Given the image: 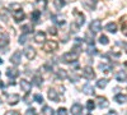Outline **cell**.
Masks as SVG:
<instances>
[{
    "instance_id": "cell-10",
    "label": "cell",
    "mask_w": 127,
    "mask_h": 115,
    "mask_svg": "<svg viewBox=\"0 0 127 115\" xmlns=\"http://www.w3.org/2000/svg\"><path fill=\"white\" fill-rule=\"evenodd\" d=\"M83 111V106L80 105V104H74V105L71 106V114L72 115H80Z\"/></svg>"
},
{
    "instance_id": "cell-32",
    "label": "cell",
    "mask_w": 127,
    "mask_h": 115,
    "mask_svg": "<svg viewBox=\"0 0 127 115\" xmlns=\"http://www.w3.org/2000/svg\"><path fill=\"white\" fill-rule=\"evenodd\" d=\"M33 83H34L36 86L39 87V86L42 85V78H41L39 76H34V77H33Z\"/></svg>"
},
{
    "instance_id": "cell-39",
    "label": "cell",
    "mask_w": 127,
    "mask_h": 115,
    "mask_svg": "<svg viewBox=\"0 0 127 115\" xmlns=\"http://www.w3.org/2000/svg\"><path fill=\"white\" fill-rule=\"evenodd\" d=\"M34 100L37 102H39V104L43 102V97H42V95H38V93H37V95H34Z\"/></svg>"
},
{
    "instance_id": "cell-16",
    "label": "cell",
    "mask_w": 127,
    "mask_h": 115,
    "mask_svg": "<svg viewBox=\"0 0 127 115\" xmlns=\"http://www.w3.org/2000/svg\"><path fill=\"white\" fill-rule=\"evenodd\" d=\"M8 100H9L10 105H17L18 101L20 100V97H19V95H17V93H13V95H10V96L8 97Z\"/></svg>"
},
{
    "instance_id": "cell-23",
    "label": "cell",
    "mask_w": 127,
    "mask_h": 115,
    "mask_svg": "<svg viewBox=\"0 0 127 115\" xmlns=\"http://www.w3.org/2000/svg\"><path fill=\"white\" fill-rule=\"evenodd\" d=\"M36 5L38 6V9L43 10V9H46V5H47V0H37V1H36Z\"/></svg>"
},
{
    "instance_id": "cell-4",
    "label": "cell",
    "mask_w": 127,
    "mask_h": 115,
    "mask_svg": "<svg viewBox=\"0 0 127 115\" xmlns=\"http://www.w3.org/2000/svg\"><path fill=\"white\" fill-rule=\"evenodd\" d=\"M89 28H90V31H92L93 33H98L99 31L102 29V22H100L99 19H94L93 22L90 23Z\"/></svg>"
},
{
    "instance_id": "cell-18",
    "label": "cell",
    "mask_w": 127,
    "mask_h": 115,
    "mask_svg": "<svg viewBox=\"0 0 127 115\" xmlns=\"http://www.w3.org/2000/svg\"><path fill=\"white\" fill-rule=\"evenodd\" d=\"M116 79H117L118 82H125V81H127V74H126V72H123V70L118 72L117 74H116Z\"/></svg>"
},
{
    "instance_id": "cell-21",
    "label": "cell",
    "mask_w": 127,
    "mask_h": 115,
    "mask_svg": "<svg viewBox=\"0 0 127 115\" xmlns=\"http://www.w3.org/2000/svg\"><path fill=\"white\" fill-rule=\"evenodd\" d=\"M34 40L37 41V42H43V41L46 40V33L45 32H37L36 33V36H34Z\"/></svg>"
},
{
    "instance_id": "cell-43",
    "label": "cell",
    "mask_w": 127,
    "mask_h": 115,
    "mask_svg": "<svg viewBox=\"0 0 127 115\" xmlns=\"http://www.w3.org/2000/svg\"><path fill=\"white\" fill-rule=\"evenodd\" d=\"M50 33H52V35H56L57 32H56V29H55V28H50Z\"/></svg>"
},
{
    "instance_id": "cell-7",
    "label": "cell",
    "mask_w": 127,
    "mask_h": 115,
    "mask_svg": "<svg viewBox=\"0 0 127 115\" xmlns=\"http://www.w3.org/2000/svg\"><path fill=\"white\" fill-rule=\"evenodd\" d=\"M26 17L24 12L22 9H19V10H15V12H13V18L15 19V22H20V20H23Z\"/></svg>"
},
{
    "instance_id": "cell-36",
    "label": "cell",
    "mask_w": 127,
    "mask_h": 115,
    "mask_svg": "<svg viewBox=\"0 0 127 115\" xmlns=\"http://www.w3.org/2000/svg\"><path fill=\"white\" fill-rule=\"evenodd\" d=\"M99 68H100L103 72H105V73H108V72L111 70V65H105V64H99Z\"/></svg>"
},
{
    "instance_id": "cell-22",
    "label": "cell",
    "mask_w": 127,
    "mask_h": 115,
    "mask_svg": "<svg viewBox=\"0 0 127 115\" xmlns=\"http://www.w3.org/2000/svg\"><path fill=\"white\" fill-rule=\"evenodd\" d=\"M48 99L52 100V101H56V102H57V100H59L57 92H56L55 90H50V91H48Z\"/></svg>"
},
{
    "instance_id": "cell-1",
    "label": "cell",
    "mask_w": 127,
    "mask_h": 115,
    "mask_svg": "<svg viewBox=\"0 0 127 115\" xmlns=\"http://www.w3.org/2000/svg\"><path fill=\"white\" fill-rule=\"evenodd\" d=\"M79 54H80V51H79V46H75L72 51H70V53H66V54H64V55H62V58H61V60H62L64 63L75 61V60H78Z\"/></svg>"
},
{
    "instance_id": "cell-24",
    "label": "cell",
    "mask_w": 127,
    "mask_h": 115,
    "mask_svg": "<svg viewBox=\"0 0 127 115\" xmlns=\"http://www.w3.org/2000/svg\"><path fill=\"white\" fill-rule=\"evenodd\" d=\"M22 32L24 35H28V33H32L33 32V27H32L31 24H27V26H23L22 27Z\"/></svg>"
},
{
    "instance_id": "cell-3",
    "label": "cell",
    "mask_w": 127,
    "mask_h": 115,
    "mask_svg": "<svg viewBox=\"0 0 127 115\" xmlns=\"http://www.w3.org/2000/svg\"><path fill=\"white\" fill-rule=\"evenodd\" d=\"M74 15H75V24L78 26V27H81L83 24H84V22H85V17H84V14H81L79 10H74Z\"/></svg>"
},
{
    "instance_id": "cell-48",
    "label": "cell",
    "mask_w": 127,
    "mask_h": 115,
    "mask_svg": "<svg viewBox=\"0 0 127 115\" xmlns=\"http://www.w3.org/2000/svg\"><path fill=\"white\" fill-rule=\"evenodd\" d=\"M87 115H92V114H87Z\"/></svg>"
},
{
    "instance_id": "cell-27",
    "label": "cell",
    "mask_w": 127,
    "mask_h": 115,
    "mask_svg": "<svg viewBox=\"0 0 127 115\" xmlns=\"http://www.w3.org/2000/svg\"><path fill=\"white\" fill-rule=\"evenodd\" d=\"M39 18H41V12H39V10H34V12L32 13V19H33V22L37 23L39 20Z\"/></svg>"
},
{
    "instance_id": "cell-44",
    "label": "cell",
    "mask_w": 127,
    "mask_h": 115,
    "mask_svg": "<svg viewBox=\"0 0 127 115\" xmlns=\"http://www.w3.org/2000/svg\"><path fill=\"white\" fill-rule=\"evenodd\" d=\"M108 115H117V113H116V111H113V113H109Z\"/></svg>"
},
{
    "instance_id": "cell-35",
    "label": "cell",
    "mask_w": 127,
    "mask_h": 115,
    "mask_svg": "<svg viewBox=\"0 0 127 115\" xmlns=\"http://www.w3.org/2000/svg\"><path fill=\"white\" fill-rule=\"evenodd\" d=\"M9 9H12V10H14V12H15V10H19V9H22V8H20V4L14 3V4H10L9 5Z\"/></svg>"
},
{
    "instance_id": "cell-29",
    "label": "cell",
    "mask_w": 127,
    "mask_h": 115,
    "mask_svg": "<svg viewBox=\"0 0 127 115\" xmlns=\"http://www.w3.org/2000/svg\"><path fill=\"white\" fill-rule=\"evenodd\" d=\"M87 53L89 55H94V54H97V49L94 47V45H88V50H87Z\"/></svg>"
},
{
    "instance_id": "cell-30",
    "label": "cell",
    "mask_w": 127,
    "mask_h": 115,
    "mask_svg": "<svg viewBox=\"0 0 127 115\" xmlns=\"http://www.w3.org/2000/svg\"><path fill=\"white\" fill-rule=\"evenodd\" d=\"M42 113H43L45 115H54V110H52L50 106H45L43 110H42Z\"/></svg>"
},
{
    "instance_id": "cell-33",
    "label": "cell",
    "mask_w": 127,
    "mask_h": 115,
    "mask_svg": "<svg viewBox=\"0 0 127 115\" xmlns=\"http://www.w3.org/2000/svg\"><path fill=\"white\" fill-rule=\"evenodd\" d=\"M99 42H100L102 45H108V42H109V41H108V37L104 36V35H102V36L99 37Z\"/></svg>"
},
{
    "instance_id": "cell-11",
    "label": "cell",
    "mask_w": 127,
    "mask_h": 115,
    "mask_svg": "<svg viewBox=\"0 0 127 115\" xmlns=\"http://www.w3.org/2000/svg\"><path fill=\"white\" fill-rule=\"evenodd\" d=\"M9 44V37L6 33L0 32V47H5Z\"/></svg>"
},
{
    "instance_id": "cell-34",
    "label": "cell",
    "mask_w": 127,
    "mask_h": 115,
    "mask_svg": "<svg viewBox=\"0 0 127 115\" xmlns=\"http://www.w3.org/2000/svg\"><path fill=\"white\" fill-rule=\"evenodd\" d=\"M85 40H87L88 45H94V40H93V36L90 37V32H88V33L85 35Z\"/></svg>"
},
{
    "instance_id": "cell-45",
    "label": "cell",
    "mask_w": 127,
    "mask_h": 115,
    "mask_svg": "<svg viewBox=\"0 0 127 115\" xmlns=\"http://www.w3.org/2000/svg\"><path fill=\"white\" fill-rule=\"evenodd\" d=\"M125 50H126V53H127V42L125 44Z\"/></svg>"
},
{
    "instance_id": "cell-8",
    "label": "cell",
    "mask_w": 127,
    "mask_h": 115,
    "mask_svg": "<svg viewBox=\"0 0 127 115\" xmlns=\"http://www.w3.org/2000/svg\"><path fill=\"white\" fill-rule=\"evenodd\" d=\"M19 85H20V88H22V91H24L26 93H28L31 91V83L26 79H20L19 82Z\"/></svg>"
},
{
    "instance_id": "cell-37",
    "label": "cell",
    "mask_w": 127,
    "mask_h": 115,
    "mask_svg": "<svg viewBox=\"0 0 127 115\" xmlns=\"http://www.w3.org/2000/svg\"><path fill=\"white\" fill-rule=\"evenodd\" d=\"M87 108H88V110H89V111H92V110L95 108V104H94V101L89 100V101H88V104H87Z\"/></svg>"
},
{
    "instance_id": "cell-12",
    "label": "cell",
    "mask_w": 127,
    "mask_h": 115,
    "mask_svg": "<svg viewBox=\"0 0 127 115\" xmlns=\"http://www.w3.org/2000/svg\"><path fill=\"white\" fill-rule=\"evenodd\" d=\"M120 22H121L122 33H123L125 36H127V15H123V17L120 19Z\"/></svg>"
},
{
    "instance_id": "cell-40",
    "label": "cell",
    "mask_w": 127,
    "mask_h": 115,
    "mask_svg": "<svg viewBox=\"0 0 127 115\" xmlns=\"http://www.w3.org/2000/svg\"><path fill=\"white\" fill-rule=\"evenodd\" d=\"M57 115H67V111H66V109L60 108V109L57 110Z\"/></svg>"
},
{
    "instance_id": "cell-42",
    "label": "cell",
    "mask_w": 127,
    "mask_h": 115,
    "mask_svg": "<svg viewBox=\"0 0 127 115\" xmlns=\"http://www.w3.org/2000/svg\"><path fill=\"white\" fill-rule=\"evenodd\" d=\"M5 115H20V113H18V111H15V110H10V111L5 113Z\"/></svg>"
},
{
    "instance_id": "cell-17",
    "label": "cell",
    "mask_w": 127,
    "mask_h": 115,
    "mask_svg": "<svg viewBox=\"0 0 127 115\" xmlns=\"http://www.w3.org/2000/svg\"><path fill=\"white\" fill-rule=\"evenodd\" d=\"M105 29H107L108 32H111V33H116L117 32V24H116L114 22H109L107 26H105Z\"/></svg>"
},
{
    "instance_id": "cell-25",
    "label": "cell",
    "mask_w": 127,
    "mask_h": 115,
    "mask_svg": "<svg viewBox=\"0 0 127 115\" xmlns=\"http://www.w3.org/2000/svg\"><path fill=\"white\" fill-rule=\"evenodd\" d=\"M126 100H127V97L125 95H122V93L116 95V97H114V101H117L118 104H123V102H126Z\"/></svg>"
},
{
    "instance_id": "cell-19",
    "label": "cell",
    "mask_w": 127,
    "mask_h": 115,
    "mask_svg": "<svg viewBox=\"0 0 127 115\" xmlns=\"http://www.w3.org/2000/svg\"><path fill=\"white\" fill-rule=\"evenodd\" d=\"M83 91H84V93H87V95H93L94 93V87L90 85V83H87V85L83 87Z\"/></svg>"
},
{
    "instance_id": "cell-15",
    "label": "cell",
    "mask_w": 127,
    "mask_h": 115,
    "mask_svg": "<svg viewBox=\"0 0 127 115\" xmlns=\"http://www.w3.org/2000/svg\"><path fill=\"white\" fill-rule=\"evenodd\" d=\"M6 76L9 78H17L19 76V70L15 69V68H12V69H8L6 70Z\"/></svg>"
},
{
    "instance_id": "cell-2",
    "label": "cell",
    "mask_w": 127,
    "mask_h": 115,
    "mask_svg": "<svg viewBox=\"0 0 127 115\" xmlns=\"http://www.w3.org/2000/svg\"><path fill=\"white\" fill-rule=\"evenodd\" d=\"M81 76L84 77V78H87V79H94L95 78V73H94V70H93V68L92 67H85L83 69V73H81Z\"/></svg>"
},
{
    "instance_id": "cell-31",
    "label": "cell",
    "mask_w": 127,
    "mask_h": 115,
    "mask_svg": "<svg viewBox=\"0 0 127 115\" xmlns=\"http://www.w3.org/2000/svg\"><path fill=\"white\" fill-rule=\"evenodd\" d=\"M67 77V74H66V72L64 70V69H60L59 72H57V78H61V79H65Z\"/></svg>"
},
{
    "instance_id": "cell-26",
    "label": "cell",
    "mask_w": 127,
    "mask_h": 115,
    "mask_svg": "<svg viewBox=\"0 0 127 115\" xmlns=\"http://www.w3.org/2000/svg\"><path fill=\"white\" fill-rule=\"evenodd\" d=\"M65 3H66V0H54V4H55V8H56V9L64 8Z\"/></svg>"
},
{
    "instance_id": "cell-28",
    "label": "cell",
    "mask_w": 127,
    "mask_h": 115,
    "mask_svg": "<svg viewBox=\"0 0 127 115\" xmlns=\"http://www.w3.org/2000/svg\"><path fill=\"white\" fill-rule=\"evenodd\" d=\"M107 85H108V81L104 79V78H103V79H99V81L97 82V86H98L99 88H104Z\"/></svg>"
},
{
    "instance_id": "cell-14",
    "label": "cell",
    "mask_w": 127,
    "mask_h": 115,
    "mask_svg": "<svg viewBox=\"0 0 127 115\" xmlns=\"http://www.w3.org/2000/svg\"><path fill=\"white\" fill-rule=\"evenodd\" d=\"M97 102H98V106L100 109H104V108H108L109 106V102L107 101L105 97H98L97 99Z\"/></svg>"
},
{
    "instance_id": "cell-41",
    "label": "cell",
    "mask_w": 127,
    "mask_h": 115,
    "mask_svg": "<svg viewBox=\"0 0 127 115\" xmlns=\"http://www.w3.org/2000/svg\"><path fill=\"white\" fill-rule=\"evenodd\" d=\"M26 41H27V35H23V36L19 37V44H20V45L26 44Z\"/></svg>"
},
{
    "instance_id": "cell-49",
    "label": "cell",
    "mask_w": 127,
    "mask_h": 115,
    "mask_svg": "<svg viewBox=\"0 0 127 115\" xmlns=\"http://www.w3.org/2000/svg\"><path fill=\"white\" fill-rule=\"evenodd\" d=\"M0 102H1V101H0Z\"/></svg>"
},
{
    "instance_id": "cell-9",
    "label": "cell",
    "mask_w": 127,
    "mask_h": 115,
    "mask_svg": "<svg viewBox=\"0 0 127 115\" xmlns=\"http://www.w3.org/2000/svg\"><path fill=\"white\" fill-rule=\"evenodd\" d=\"M20 58H22V54H20V51H15V53L12 55V58H10V61H12L14 65H18L19 63H20Z\"/></svg>"
},
{
    "instance_id": "cell-38",
    "label": "cell",
    "mask_w": 127,
    "mask_h": 115,
    "mask_svg": "<svg viewBox=\"0 0 127 115\" xmlns=\"http://www.w3.org/2000/svg\"><path fill=\"white\" fill-rule=\"evenodd\" d=\"M26 115H37V111H36L33 108H31V109H28V110H27Z\"/></svg>"
},
{
    "instance_id": "cell-6",
    "label": "cell",
    "mask_w": 127,
    "mask_h": 115,
    "mask_svg": "<svg viewBox=\"0 0 127 115\" xmlns=\"http://www.w3.org/2000/svg\"><path fill=\"white\" fill-rule=\"evenodd\" d=\"M24 55L27 56V59L33 60V59H34V56H36V50H34L33 47H32V46L26 47V49H24Z\"/></svg>"
},
{
    "instance_id": "cell-47",
    "label": "cell",
    "mask_w": 127,
    "mask_h": 115,
    "mask_svg": "<svg viewBox=\"0 0 127 115\" xmlns=\"http://www.w3.org/2000/svg\"><path fill=\"white\" fill-rule=\"evenodd\" d=\"M0 64H3V60H1V58H0Z\"/></svg>"
},
{
    "instance_id": "cell-46",
    "label": "cell",
    "mask_w": 127,
    "mask_h": 115,
    "mask_svg": "<svg viewBox=\"0 0 127 115\" xmlns=\"http://www.w3.org/2000/svg\"><path fill=\"white\" fill-rule=\"evenodd\" d=\"M0 87H4V83L3 82H0Z\"/></svg>"
},
{
    "instance_id": "cell-13",
    "label": "cell",
    "mask_w": 127,
    "mask_h": 115,
    "mask_svg": "<svg viewBox=\"0 0 127 115\" xmlns=\"http://www.w3.org/2000/svg\"><path fill=\"white\" fill-rule=\"evenodd\" d=\"M83 4H84V6H85L87 9L93 10V9H95V4H97V0H84Z\"/></svg>"
},
{
    "instance_id": "cell-20",
    "label": "cell",
    "mask_w": 127,
    "mask_h": 115,
    "mask_svg": "<svg viewBox=\"0 0 127 115\" xmlns=\"http://www.w3.org/2000/svg\"><path fill=\"white\" fill-rule=\"evenodd\" d=\"M51 19H52V22H54V23H57V24H60V26L65 23L64 17H61V15H51Z\"/></svg>"
},
{
    "instance_id": "cell-5",
    "label": "cell",
    "mask_w": 127,
    "mask_h": 115,
    "mask_svg": "<svg viewBox=\"0 0 127 115\" xmlns=\"http://www.w3.org/2000/svg\"><path fill=\"white\" fill-rule=\"evenodd\" d=\"M57 47H59V45H57L56 41H47V42L45 44V46H43V50H46L47 53H50V51L57 50Z\"/></svg>"
}]
</instances>
